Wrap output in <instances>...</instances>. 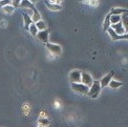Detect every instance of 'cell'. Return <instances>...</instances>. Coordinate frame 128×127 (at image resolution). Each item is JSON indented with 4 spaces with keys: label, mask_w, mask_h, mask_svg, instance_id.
Wrapping results in <instances>:
<instances>
[{
    "label": "cell",
    "mask_w": 128,
    "mask_h": 127,
    "mask_svg": "<svg viewBox=\"0 0 128 127\" xmlns=\"http://www.w3.org/2000/svg\"><path fill=\"white\" fill-rule=\"evenodd\" d=\"M101 92V85H100V82L99 81H94L92 86H89V89H88V92L87 94L92 98V99H96L98 98V96Z\"/></svg>",
    "instance_id": "obj_1"
},
{
    "label": "cell",
    "mask_w": 128,
    "mask_h": 127,
    "mask_svg": "<svg viewBox=\"0 0 128 127\" xmlns=\"http://www.w3.org/2000/svg\"><path fill=\"white\" fill-rule=\"evenodd\" d=\"M72 88L74 92L82 94H87L88 89H89L88 86H86L85 84H82L81 82H79V83H72Z\"/></svg>",
    "instance_id": "obj_2"
},
{
    "label": "cell",
    "mask_w": 128,
    "mask_h": 127,
    "mask_svg": "<svg viewBox=\"0 0 128 127\" xmlns=\"http://www.w3.org/2000/svg\"><path fill=\"white\" fill-rule=\"evenodd\" d=\"M46 47L52 55L55 56H60L61 52H62V48L60 45L55 44V43H46Z\"/></svg>",
    "instance_id": "obj_3"
},
{
    "label": "cell",
    "mask_w": 128,
    "mask_h": 127,
    "mask_svg": "<svg viewBox=\"0 0 128 127\" xmlns=\"http://www.w3.org/2000/svg\"><path fill=\"white\" fill-rule=\"evenodd\" d=\"M48 36H50V33L47 30H39L37 33L36 37L38 38L39 41H41L42 43H48Z\"/></svg>",
    "instance_id": "obj_4"
},
{
    "label": "cell",
    "mask_w": 128,
    "mask_h": 127,
    "mask_svg": "<svg viewBox=\"0 0 128 127\" xmlns=\"http://www.w3.org/2000/svg\"><path fill=\"white\" fill-rule=\"evenodd\" d=\"M94 82L92 77L87 72H81V83L85 84L86 86H92V84Z\"/></svg>",
    "instance_id": "obj_5"
},
{
    "label": "cell",
    "mask_w": 128,
    "mask_h": 127,
    "mask_svg": "<svg viewBox=\"0 0 128 127\" xmlns=\"http://www.w3.org/2000/svg\"><path fill=\"white\" fill-rule=\"evenodd\" d=\"M69 81L72 83H79L81 82V72L80 70H72L69 74Z\"/></svg>",
    "instance_id": "obj_6"
},
{
    "label": "cell",
    "mask_w": 128,
    "mask_h": 127,
    "mask_svg": "<svg viewBox=\"0 0 128 127\" xmlns=\"http://www.w3.org/2000/svg\"><path fill=\"white\" fill-rule=\"evenodd\" d=\"M110 28H112L118 35H124V34H126V28H124V25L122 24V22H118L116 24H111Z\"/></svg>",
    "instance_id": "obj_7"
},
{
    "label": "cell",
    "mask_w": 128,
    "mask_h": 127,
    "mask_svg": "<svg viewBox=\"0 0 128 127\" xmlns=\"http://www.w3.org/2000/svg\"><path fill=\"white\" fill-rule=\"evenodd\" d=\"M106 32L109 34L110 38L112 40H114V41L116 40H120V39H127V35L126 34H124V35H118L111 28H108L107 30H106Z\"/></svg>",
    "instance_id": "obj_8"
},
{
    "label": "cell",
    "mask_w": 128,
    "mask_h": 127,
    "mask_svg": "<svg viewBox=\"0 0 128 127\" xmlns=\"http://www.w3.org/2000/svg\"><path fill=\"white\" fill-rule=\"evenodd\" d=\"M111 79H112V75H111V74H108V75L104 76V77L99 81V82H100V85H101V88H104V87H106V86H108V84H109V82L111 81Z\"/></svg>",
    "instance_id": "obj_9"
},
{
    "label": "cell",
    "mask_w": 128,
    "mask_h": 127,
    "mask_svg": "<svg viewBox=\"0 0 128 127\" xmlns=\"http://www.w3.org/2000/svg\"><path fill=\"white\" fill-rule=\"evenodd\" d=\"M19 8H23V10H26V8H34V4L30 2L28 0H21V2L19 4Z\"/></svg>",
    "instance_id": "obj_10"
},
{
    "label": "cell",
    "mask_w": 128,
    "mask_h": 127,
    "mask_svg": "<svg viewBox=\"0 0 128 127\" xmlns=\"http://www.w3.org/2000/svg\"><path fill=\"white\" fill-rule=\"evenodd\" d=\"M46 6L48 10H54V12H57V10H61L62 6L60 4H56V3H50V1H46Z\"/></svg>",
    "instance_id": "obj_11"
},
{
    "label": "cell",
    "mask_w": 128,
    "mask_h": 127,
    "mask_svg": "<svg viewBox=\"0 0 128 127\" xmlns=\"http://www.w3.org/2000/svg\"><path fill=\"white\" fill-rule=\"evenodd\" d=\"M23 19H24V28L25 30H28V28H30V25L32 24V23H34L33 22V20H32V17L30 16H28V14H23Z\"/></svg>",
    "instance_id": "obj_12"
},
{
    "label": "cell",
    "mask_w": 128,
    "mask_h": 127,
    "mask_svg": "<svg viewBox=\"0 0 128 127\" xmlns=\"http://www.w3.org/2000/svg\"><path fill=\"white\" fill-rule=\"evenodd\" d=\"M15 10V8L13 6L12 4H8V5H5V6L2 8V12L4 14H6V15H10V14H13V12Z\"/></svg>",
    "instance_id": "obj_13"
},
{
    "label": "cell",
    "mask_w": 128,
    "mask_h": 127,
    "mask_svg": "<svg viewBox=\"0 0 128 127\" xmlns=\"http://www.w3.org/2000/svg\"><path fill=\"white\" fill-rule=\"evenodd\" d=\"M35 25H36V28L38 30H46V23L44 22L43 20H39V21H37V22H35Z\"/></svg>",
    "instance_id": "obj_14"
},
{
    "label": "cell",
    "mask_w": 128,
    "mask_h": 127,
    "mask_svg": "<svg viewBox=\"0 0 128 127\" xmlns=\"http://www.w3.org/2000/svg\"><path fill=\"white\" fill-rule=\"evenodd\" d=\"M124 13H127V10L126 8H114L112 10H111V15H119L121 16L122 14H124Z\"/></svg>",
    "instance_id": "obj_15"
},
{
    "label": "cell",
    "mask_w": 128,
    "mask_h": 127,
    "mask_svg": "<svg viewBox=\"0 0 128 127\" xmlns=\"http://www.w3.org/2000/svg\"><path fill=\"white\" fill-rule=\"evenodd\" d=\"M110 13L109 14H107V16H106V17H105V19H104V22H103V30H107L108 28H110V20H109V18H110Z\"/></svg>",
    "instance_id": "obj_16"
},
{
    "label": "cell",
    "mask_w": 128,
    "mask_h": 127,
    "mask_svg": "<svg viewBox=\"0 0 128 127\" xmlns=\"http://www.w3.org/2000/svg\"><path fill=\"white\" fill-rule=\"evenodd\" d=\"M108 86H109L110 88L116 89V88H120V87L122 86V83H121V82H119V81H116V80H112V79H111V81L109 82Z\"/></svg>",
    "instance_id": "obj_17"
},
{
    "label": "cell",
    "mask_w": 128,
    "mask_h": 127,
    "mask_svg": "<svg viewBox=\"0 0 128 127\" xmlns=\"http://www.w3.org/2000/svg\"><path fill=\"white\" fill-rule=\"evenodd\" d=\"M110 24H116L118 22H121V16L119 15H110Z\"/></svg>",
    "instance_id": "obj_18"
},
{
    "label": "cell",
    "mask_w": 128,
    "mask_h": 127,
    "mask_svg": "<svg viewBox=\"0 0 128 127\" xmlns=\"http://www.w3.org/2000/svg\"><path fill=\"white\" fill-rule=\"evenodd\" d=\"M32 20H33V22H37V21L41 20V16H40V13L37 10L36 8H34V13L32 15Z\"/></svg>",
    "instance_id": "obj_19"
},
{
    "label": "cell",
    "mask_w": 128,
    "mask_h": 127,
    "mask_svg": "<svg viewBox=\"0 0 128 127\" xmlns=\"http://www.w3.org/2000/svg\"><path fill=\"white\" fill-rule=\"evenodd\" d=\"M28 30H30V35H32V36H34V37H36L37 33H38V32H39L38 30H37V28H36L35 23H32V24L30 25V28H28Z\"/></svg>",
    "instance_id": "obj_20"
},
{
    "label": "cell",
    "mask_w": 128,
    "mask_h": 127,
    "mask_svg": "<svg viewBox=\"0 0 128 127\" xmlns=\"http://www.w3.org/2000/svg\"><path fill=\"white\" fill-rule=\"evenodd\" d=\"M38 123L43 126H47V125H50V120H47L46 118H40L38 120Z\"/></svg>",
    "instance_id": "obj_21"
},
{
    "label": "cell",
    "mask_w": 128,
    "mask_h": 127,
    "mask_svg": "<svg viewBox=\"0 0 128 127\" xmlns=\"http://www.w3.org/2000/svg\"><path fill=\"white\" fill-rule=\"evenodd\" d=\"M8 4H12V0H0V8H3Z\"/></svg>",
    "instance_id": "obj_22"
},
{
    "label": "cell",
    "mask_w": 128,
    "mask_h": 127,
    "mask_svg": "<svg viewBox=\"0 0 128 127\" xmlns=\"http://www.w3.org/2000/svg\"><path fill=\"white\" fill-rule=\"evenodd\" d=\"M20 2H21V0H12V5L15 8H19Z\"/></svg>",
    "instance_id": "obj_23"
},
{
    "label": "cell",
    "mask_w": 128,
    "mask_h": 127,
    "mask_svg": "<svg viewBox=\"0 0 128 127\" xmlns=\"http://www.w3.org/2000/svg\"><path fill=\"white\" fill-rule=\"evenodd\" d=\"M89 5H92V6H98L99 1L98 0H89Z\"/></svg>",
    "instance_id": "obj_24"
},
{
    "label": "cell",
    "mask_w": 128,
    "mask_h": 127,
    "mask_svg": "<svg viewBox=\"0 0 128 127\" xmlns=\"http://www.w3.org/2000/svg\"><path fill=\"white\" fill-rule=\"evenodd\" d=\"M34 8H26L25 10V14H28V16H30V17H32V15H33V13H34Z\"/></svg>",
    "instance_id": "obj_25"
},
{
    "label": "cell",
    "mask_w": 128,
    "mask_h": 127,
    "mask_svg": "<svg viewBox=\"0 0 128 127\" xmlns=\"http://www.w3.org/2000/svg\"><path fill=\"white\" fill-rule=\"evenodd\" d=\"M62 0H50V3H56V4H60Z\"/></svg>",
    "instance_id": "obj_26"
},
{
    "label": "cell",
    "mask_w": 128,
    "mask_h": 127,
    "mask_svg": "<svg viewBox=\"0 0 128 127\" xmlns=\"http://www.w3.org/2000/svg\"><path fill=\"white\" fill-rule=\"evenodd\" d=\"M5 26H6V22H5V21H1V22H0V28H4Z\"/></svg>",
    "instance_id": "obj_27"
},
{
    "label": "cell",
    "mask_w": 128,
    "mask_h": 127,
    "mask_svg": "<svg viewBox=\"0 0 128 127\" xmlns=\"http://www.w3.org/2000/svg\"><path fill=\"white\" fill-rule=\"evenodd\" d=\"M28 1H30V2H32V3H33V4H36L37 2H38V1H39V0H28Z\"/></svg>",
    "instance_id": "obj_28"
},
{
    "label": "cell",
    "mask_w": 128,
    "mask_h": 127,
    "mask_svg": "<svg viewBox=\"0 0 128 127\" xmlns=\"http://www.w3.org/2000/svg\"><path fill=\"white\" fill-rule=\"evenodd\" d=\"M38 127H44V126H43V125H41V124H39V126H38Z\"/></svg>",
    "instance_id": "obj_29"
}]
</instances>
